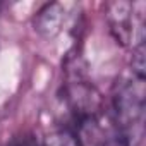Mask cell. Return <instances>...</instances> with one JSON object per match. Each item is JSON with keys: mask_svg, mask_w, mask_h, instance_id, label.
<instances>
[{"mask_svg": "<svg viewBox=\"0 0 146 146\" xmlns=\"http://www.w3.org/2000/svg\"><path fill=\"white\" fill-rule=\"evenodd\" d=\"M146 86L144 76L131 70V74L117 79L112 93V119L115 120L120 132L125 136L129 146L137 144L143 139L144 131V105Z\"/></svg>", "mask_w": 146, "mask_h": 146, "instance_id": "cell-1", "label": "cell"}, {"mask_svg": "<svg viewBox=\"0 0 146 146\" xmlns=\"http://www.w3.org/2000/svg\"><path fill=\"white\" fill-rule=\"evenodd\" d=\"M143 4H131V2H112L107 5V21L110 31L117 43L127 46L134 41L136 46L144 43V14Z\"/></svg>", "mask_w": 146, "mask_h": 146, "instance_id": "cell-2", "label": "cell"}, {"mask_svg": "<svg viewBox=\"0 0 146 146\" xmlns=\"http://www.w3.org/2000/svg\"><path fill=\"white\" fill-rule=\"evenodd\" d=\"M78 146H129L110 112L100 110L72 124Z\"/></svg>", "mask_w": 146, "mask_h": 146, "instance_id": "cell-3", "label": "cell"}, {"mask_svg": "<svg viewBox=\"0 0 146 146\" xmlns=\"http://www.w3.org/2000/svg\"><path fill=\"white\" fill-rule=\"evenodd\" d=\"M74 7H76L74 4H65V2H52L43 5L33 19L35 31L45 40L58 36L70 17V9Z\"/></svg>", "mask_w": 146, "mask_h": 146, "instance_id": "cell-4", "label": "cell"}, {"mask_svg": "<svg viewBox=\"0 0 146 146\" xmlns=\"http://www.w3.org/2000/svg\"><path fill=\"white\" fill-rule=\"evenodd\" d=\"M41 146H78L74 129L72 127H60L46 136Z\"/></svg>", "mask_w": 146, "mask_h": 146, "instance_id": "cell-5", "label": "cell"}, {"mask_svg": "<svg viewBox=\"0 0 146 146\" xmlns=\"http://www.w3.org/2000/svg\"><path fill=\"white\" fill-rule=\"evenodd\" d=\"M5 146H41V141L33 132H23L14 136Z\"/></svg>", "mask_w": 146, "mask_h": 146, "instance_id": "cell-6", "label": "cell"}, {"mask_svg": "<svg viewBox=\"0 0 146 146\" xmlns=\"http://www.w3.org/2000/svg\"><path fill=\"white\" fill-rule=\"evenodd\" d=\"M0 11H2V4H0Z\"/></svg>", "mask_w": 146, "mask_h": 146, "instance_id": "cell-7", "label": "cell"}]
</instances>
